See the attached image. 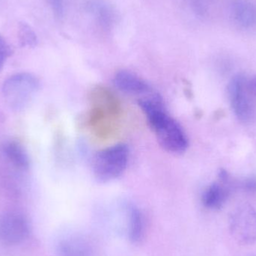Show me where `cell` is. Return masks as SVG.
<instances>
[{
	"label": "cell",
	"mask_w": 256,
	"mask_h": 256,
	"mask_svg": "<svg viewBox=\"0 0 256 256\" xmlns=\"http://www.w3.org/2000/svg\"><path fill=\"white\" fill-rule=\"evenodd\" d=\"M239 186L248 192H256V179L250 178L240 182Z\"/></svg>",
	"instance_id": "14"
},
{
	"label": "cell",
	"mask_w": 256,
	"mask_h": 256,
	"mask_svg": "<svg viewBox=\"0 0 256 256\" xmlns=\"http://www.w3.org/2000/svg\"><path fill=\"white\" fill-rule=\"evenodd\" d=\"M219 182H214L203 192L202 202L204 207L210 210H220L224 207L231 194L237 186L226 170L221 168L218 173Z\"/></svg>",
	"instance_id": "7"
},
{
	"label": "cell",
	"mask_w": 256,
	"mask_h": 256,
	"mask_svg": "<svg viewBox=\"0 0 256 256\" xmlns=\"http://www.w3.org/2000/svg\"><path fill=\"white\" fill-rule=\"evenodd\" d=\"M12 51L10 45L8 44L3 36L0 34V70L2 68L6 60L12 55Z\"/></svg>",
	"instance_id": "13"
},
{
	"label": "cell",
	"mask_w": 256,
	"mask_h": 256,
	"mask_svg": "<svg viewBox=\"0 0 256 256\" xmlns=\"http://www.w3.org/2000/svg\"><path fill=\"white\" fill-rule=\"evenodd\" d=\"M228 230L234 242L248 246L256 240V210L250 204L238 206L228 218Z\"/></svg>",
	"instance_id": "4"
},
{
	"label": "cell",
	"mask_w": 256,
	"mask_h": 256,
	"mask_svg": "<svg viewBox=\"0 0 256 256\" xmlns=\"http://www.w3.org/2000/svg\"><path fill=\"white\" fill-rule=\"evenodd\" d=\"M250 85L252 90H254V91L256 92V76L255 79L252 80V81H250Z\"/></svg>",
	"instance_id": "16"
},
{
	"label": "cell",
	"mask_w": 256,
	"mask_h": 256,
	"mask_svg": "<svg viewBox=\"0 0 256 256\" xmlns=\"http://www.w3.org/2000/svg\"><path fill=\"white\" fill-rule=\"evenodd\" d=\"M40 82L31 74H16L4 81L2 94L7 104L14 110L24 109L38 91Z\"/></svg>",
	"instance_id": "3"
},
{
	"label": "cell",
	"mask_w": 256,
	"mask_h": 256,
	"mask_svg": "<svg viewBox=\"0 0 256 256\" xmlns=\"http://www.w3.org/2000/svg\"><path fill=\"white\" fill-rule=\"evenodd\" d=\"M18 37L22 46L34 48L37 45V36L34 30L26 22L20 24L18 27Z\"/></svg>",
	"instance_id": "12"
},
{
	"label": "cell",
	"mask_w": 256,
	"mask_h": 256,
	"mask_svg": "<svg viewBox=\"0 0 256 256\" xmlns=\"http://www.w3.org/2000/svg\"><path fill=\"white\" fill-rule=\"evenodd\" d=\"M52 10L55 13L56 16L61 18L64 12V1L63 0H50Z\"/></svg>",
	"instance_id": "15"
},
{
	"label": "cell",
	"mask_w": 256,
	"mask_h": 256,
	"mask_svg": "<svg viewBox=\"0 0 256 256\" xmlns=\"http://www.w3.org/2000/svg\"><path fill=\"white\" fill-rule=\"evenodd\" d=\"M128 158L129 150L124 144H116L103 149L94 156L93 173L100 182L115 180L126 171Z\"/></svg>",
	"instance_id": "2"
},
{
	"label": "cell",
	"mask_w": 256,
	"mask_h": 256,
	"mask_svg": "<svg viewBox=\"0 0 256 256\" xmlns=\"http://www.w3.org/2000/svg\"><path fill=\"white\" fill-rule=\"evenodd\" d=\"M144 234V218L137 208L132 207L130 210L129 238L132 243H138Z\"/></svg>",
	"instance_id": "11"
},
{
	"label": "cell",
	"mask_w": 256,
	"mask_h": 256,
	"mask_svg": "<svg viewBox=\"0 0 256 256\" xmlns=\"http://www.w3.org/2000/svg\"><path fill=\"white\" fill-rule=\"evenodd\" d=\"M250 81L243 75H236L228 86V96L234 115L242 122H248L254 116V105L251 99Z\"/></svg>",
	"instance_id": "5"
},
{
	"label": "cell",
	"mask_w": 256,
	"mask_h": 256,
	"mask_svg": "<svg viewBox=\"0 0 256 256\" xmlns=\"http://www.w3.org/2000/svg\"><path fill=\"white\" fill-rule=\"evenodd\" d=\"M30 232L26 218L18 212L0 214V240L8 245L21 243Z\"/></svg>",
	"instance_id": "6"
},
{
	"label": "cell",
	"mask_w": 256,
	"mask_h": 256,
	"mask_svg": "<svg viewBox=\"0 0 256 256\" xmlns=\"http://www.w3.org/2000/svg\"><path fill=\"white\" fill-rule=\"evenodd\" d=\"M4 152L8 159L13 165L22 170H28L30 165V158L22 146L14 142H8L3 146Z\"/></svg>",
	"instance_id": "10"
},
{
	"label": "cell",
	"mask_w": 256,
	"mask_h": 256,
	"mask_svg": "<svg viewBox=\"0 0 256 256\" xmlns=\"http://www.w3.org/2000/svg\"><path fill=\"white\" fill-rule=\"evenodd\" d=\"M231 14L234 20L244 27L256 24L255 6L248 0H236L231 6Z\"/></svg>",
	"instance_id": "9"
},
{
	"label": "cell",
	"mask_w": 256,
	"mask_h": 256,
	"mask_svg": "<svg viewBox=\"0 0 256 256\" xmlns=\"http://www.w3.org/2000/svg\"><path fill=\"white\" fill-rule=\"evenodd\" d=\"M138 104L162 148L174 154H182L186 150L188 140L184 131L166 112L164 102L158 93L140 99Z\"/></svg>",
	"instance_id": "1"
},
{
	"label": "cell",
	"mask_w": 256,
	"mask_h": 256,
	"mask_svg": "<svg viewBox=\"0 0 256 256\" xmlns=\"http://www.w3.org/2000/svg\"><path fill=\"white\" fill-rule=\"evenodd\" d=\"M114 84L123 92L140 96V98L147 96L153 90L140 76L128 70L118 72L114 78Z\"/></svg>",
	"instance_id": "8"
}]
</instances>
